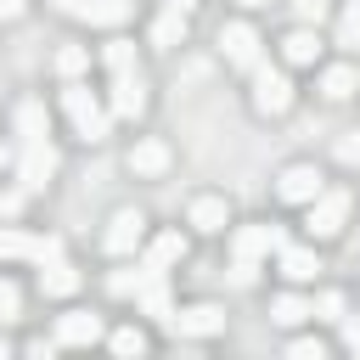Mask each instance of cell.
I'll return each mask as SVG.
<instances>
[{"instance_id": "29", "label": "cell", "mask_w": 360, "mask_h": 360, "mask_svg": "<svg viewBox=\"0 0 360 360\" xmlns=\"http://www.w3.org/2000/svg\"><path fill=\"white\" fill-rule=\"evenodd\" d=\"M292 11H298V22H309V28H321V22L332 17V0H292Z\"/></svg>"}, {"instance_id": "10", "label": "cell", "mask_w": 360, "mask_h": 360, "mask_svg": "<svg viewBox=\"0 0 360 360\" xmlns=\"http://www.w3.org/2000/svg\"><path fill=\"white\" fill-rule=\"evenodd\" d=\"M129 174L135 180H163L169 174V163H174V152H169V141H158V135H146V141H135L129 146Z\"/></svg>"}, {"instance_id": "18", "label": "cell", "mask_w": 360, "mask_h": 360, "mask_svg": "<svg viewBox=\"0 0 360 360\" xmlns=\"http://www.w3.org/2000/svg\"><path fill=\"white\" fill-rule=\"evenodd\" d=\"M180 253H186V236H180V231H158V236L146 242V259H141V264H146V270H163V276H169V264H174Z\"/></svg>"}, {"instance_id": "17", "label": "cell", "mask_w": 360, "mask_h": 360, "mask_svg": "<svg viewBox=\"0 0 360 360\" xmlns=\"http://www.w3.org/2000/svg\"><path fill=\"white\" fill-rule=\"evenodd\" d=\"M101 338V315H90V309H68L62 321H56V343L62 349H84V343H96Z\"/></svg>"}, {"instance_id": "9", "label": "cell", "mask_w": 360, "mask_h": 360, "mask_svg": "<svg viewBox=\"0 0 360 360\" xmlns=\"http://www.w3.org/2000/svg\"><path fill=\"white\" fill-rule=\"evenodd\" d=\"M281 242H287V236H281L270 219H253V225H236V231H231V253H236V259H270Z\"/></svg>"}, {"instance_id": "3", "label": "cell", "mask_w": 360, "mask_h": 360, "mask_svg": "<svg viewBox=\"0 0 360 360\" xmlns=\"http://www.w3.org/2000/svg\"><path fill=\"white\" fill-rule=\"evenodd\" d=\"M253 90H248V107L259 112V118H281L287 107H292V79L281 73V68H270V62H259L253 73Z\"/></svg>"}, {"instance_id": "39", "label": "cell", "mask_w": 360, "mask_h": 360, "mask_svg": "<svg viewBox=\"0 0 360 360\" xmlns=\"http://www.w3.org/2000/svg\"><path fill=\"white\" fill-rule=\"evenodd\" d=\"M169 6H180V11H191V6H197V0H169Z\"/></svg>"}, {"instance_id": "2", "label": "cell", "mask_w": 360, "mask_h": 360, "mask_svg": "<svg viewBox=\"0 0 360 360\" xmlns=\"http://www.w3.org/2000/svg\"><path fill=\"white\" fill-rule=\"evenodd\" d=\"M349 214H354V197H349L343 186H326L315 202H304V231H309L315 242H332V236H343Z\"/></svg>"}, {"instance_id": "25", "label": "cell", "mask_w": 360, "mask_h": 360, "mask_svg": "<svg viewBox=\"0 0 360 360\" xmlns=\"http://www.w3.org/2000/svg\"><path fill=\"white\" fill-rule=\"evenodd\" d=\"M101 62H107V73H129L135 68V39H107L101 45Z\"/></svg>"}, {"instance_id": "23", "label": "cell", "mask_w": 360, "mask_h": 360, "mask_svg": "<svg viewBox=\"0 0 360 360\" xmlns=\"http://www.w3.org/2000/svg\"><path fill=\"white\" fill-rule=\"evenodd\" d=\"M270 321H276V326H298V321H315V304H309V298H298V292H281V298L270 304Z\"/></svg>"}, {"instance_id": "16", "label": "cell", "mask_w": 360, "mask_h": 360, "mask_svg": "<svg viewBox=\"0 0 360 360\" xmlns=\"http://www.w3.org/2000/svg\"><path fill=\"white\" fill-rule=\"evenodd\" d=\"M276 270H281L292 287H304V281L321 276V259H315V248H292V242H281V248H276Z\"/></svg>"}, {"instance_id": "36", "label": "cell", "mask_w": 360, "mask_h": 360, "mask_svg": "<svg viewBox=\"0 0 360 360\" xmlns=\"http://www.w3.org/2000/svg\"><path fill=\"white\" fill-rule=\"evenodd\" d=\"M343 349L360 354V321H349V315H343Z\"/></svg>"}, {"instance_id": "6", "label": "cell", "mask_w": 360, "mask_h": 360, "mask_svg": "<svg viewBox=\"0 0 360 360\" xmlns=\"http://www.w3.org/2000/svg\"><path fill=\"white\" fill-rule=\"evenodd\" d=\"M146 79H141V68H129V73H112V84H107V112L112 118H124V124H135L141 112H146Z\"/></svg>"}, {"instance_id": "15", "label": "cell", "mask_w": 360, "mask_h": 360, "mask_svg": "<svg viewBox=\"0 0 360 360\" xmlns=\"http://www.w3.org/2000/svg\"><path fill=\"white\" fill-rule=\"evenodd\" d=\"M281 62H287V68H315V62H321V34H315L309 22L287 28V39H281Z\"/></svg>"}, {"instance_id": "32", "label": "cell", "mask_w": 360, "mask_h": 360, "mask_svg": "<svg viewBox=\"0 0 360 360\" xmlns=\"http://www.w3.org/2000/svg\"><path fill=\"white\" fill-rule=\"evenodd\" d=\"M338 163L360 169V129H343V135H338Z\"/></svg>"}, {"instance_id": "26", "label": "cell", "mask_w": 360, "mask_h": 360, "mask_svg": "<svg viewBox=\"0 0 360 360\" xmlns=\"http://www.w3.org/2000/svg\"><path fill=\"white\" fill-rule=\"evenodd\" d=\"M338 45L343 51L360 45V0H343V11H338Z\"/></svg>"}, {"instance_id": "37", "label": "cell", "mask_w": 360, "mask_h": 360, "mask_svg": "<svg viewBox=\"0 0 360 360\" xmlns=\"http://www.w3.org/2000/svg\"><path fill=\"white\" fill-rule=\"evenodd\" d=\"M28 11V0H0V22H17Z\"/></svg>"}, {"instance_id": "40", "label": "cell", "mask_w": 360, "mask_h": 360, "mask_svg": "<svg viewBox=\"0 0 360 360\" xmlns=\"http://www.w3.org/2000/svg\"><path fill=\"white\" fill-rule=\"evenodd\" d=\"M0 163H6V146H0Z\"/></svg>"}, {"instance_id": "33", "label": "cell", "mask_w": 360, "mask_h": 360, "mask_svg": "<svg viewBox=\"0 0 360 360\" xmlns=\"http://www.w3.org/2000/svg\"><path fill=\"white\" fill-rule=\"evenodd\" d=\"M315 321H343V292H321L315 298Z\"/></svg>"}, {"instance_id": "24", "label": "cell", "mask_w": 360, "mask_h": 360, "mask_svg": "<svg viewBox=\"0 0 360 360\" xmlns=\"http://www.w3.org/2000/svg\"><path fill=\"white\" fill-rule=\"evenodd\" d=\"M39 253V236L17 231V225H0V259H34Z\"/></svg>"}, {"instance_id": "35", "label": "cell", "mask_w": 360, "mask_h": 360, "mask_svg": "<svg viewBox=\"0 0 360 360\" xmlns=\"http://www.w3.org/2000/svg\"><path fill=\"white\" fill-rule=\"evenodd\" d=\"M17 208H22V202H17V191H0V225H11V219H17Z\"/></svg>"}, {"instance_id": "19", "label": "cell", "mask_w": 360, "mask_h": 360, "mask_svg": "<svg viewBox=\"0 0 360 360\" xmlns=\"http://www.w3.org/2000/svg\"><path fill=\"white\" fill-rule=\"evenodd\" d=\"M146 39H152L158 51H174V45L186 39V11H180V6L158 11V17H152V34H146Z\"/></svg>"}, {"instance_id": "21", "label": "cell", "mask_w": 360, "mask_h": 360, "mask_svg": "<svg viewBox=\"0 0 360 360\" xmlns=\"http://www.w3.org/2000/svg\"><path fill=\"white\" fill-rule=\"evenodd\" d=\"M39 287H45V298H68V292H79V270L68 259H51L39 270Z\"/></svg>"}, {"instance_id": "30", "label": "cell", "mask_w": 360, "mask_h": 360, "mask_svg": "<svg viewBox=\"0 0 360 360\" xmlns=\"http://www.w3.org/2000/svg\"><path fill=\"white\" fill-rule=\"evenodd\" d=\"M17 309H22V292H17V281H6V276H0V326H6V321H17Z\"/></svg>"}, {"instance_id": "14", "label": "cell", "mask_w": 360, "mask_h": 360, "mask_svg": "<svg viewBox=\"0 0 360 360\" xmlns=\"http://www.w3.org/2000/svg\"><path fill=\"white\" fill-rule=\"evenodd\" d=\"M315 90H321V101H349L354 90H360V73H354V62H326L321 73H315Z\"/></svg>"}, {"instance_id": "8", "label": "cell", "mask_w": 360, "mask_h": 360, "mask_svg": "<svg viewBox=\"0 0 360 360\" xmlns=\"http://www.w3.org/2000/svg\"><path fill=\"white\" fill-rule=\"evenodd\" d=\"M51 174H56V146H51V141H22V152H17V180H22V191L51 186Z\"/></svg>"}, {"instance_id": "22", "label": "cell", "mask_w": 360, "mask_h": 360, "mask_svg": "<svg viewBox=\"0 0 360 360\" xmlns=\"http://www.w3.org/2000/svg\"><path fill=\"white\" fill-rule=\"evenodd\" d=\"M135 304H141V309H146L152 321H174V304H169V276L158 270V276H152V281L141 287V298H135Z\"/></svg>"}, {"instance_id": "31", "label": "cell", "mask_w": 360, "mask_h": 360, "mask_svg": "<svg viewBox=\"0 0 360 360\" xmlns=\"http://www.w3.org/2000/svg\"><path fill=\"white\" fill-rule=\"evenodd\" d=\"M259 281V259H236L231 253V287H253Z\"/></svg>"}, {"instance_id": "34", "label": "cell", "mask_w": 360, "mask_h": 360, "mask_svg": "<svg viewBox=\"0 0 360 360\" xmlns=\"http://www.w3.org/2000/svg\"><path fill=\"white\" fill-rule=\"evenodd\" d=\"M287 354H315V360H321V354H326V343H321V338H292V343H287Z\"/></svg>"}, {"instance_id": "5", "label": "cell", "mask_w": 360, "mask_h": 360, "mask_svg": "<svg viewBox=\"0 0 360 360\" xmlns=\"http://www.w3.org/2000/svg\"><path fill=\"white\" fill-rule=\"evenodd\" d=\"M326 191V174L315 169V163H281V174H276V202H287V208H304V202H315Z\"/></svg>"}, {"instance_id": "11", "label": "cell", "mask_w": 360, "mask_h": 360, "mask_svg": "<svg viewBox=\"0 0 360 360\" xmlns=\"http://www.w3.org/2000/svg\"><path fill=\"white\" fill-rule=\"evenodd\" d=\"M186 225H191V231H202V236H219V231H231V202H225V197H214V191H202V197H191Z\"/></svg>"}, {"instance_id": "12", "label": "cell", "mask_w": 360, "mask_h": 360, "mask_svg": "<svg viewBox=\"0 0 360 360\" xmlns=\"http://www.w3.org/2000/svg\"><path fill=\"white\" fill-rule=\"evenodd\" d=\"M62 11H73L79 22H90V28H118V22H129V0H56Z\"/></svg>"}, {"instance_id": "4", "label": "cell", "mask_w": 360, "mask_h": 360, "mask_svg": "<svg viewBox=\"0 0 360 360\" xmlns=\"http://www.w3.org/2000/svg\"><path fill=\"white\" fill-rule=\"evenodd\" d=\"M219 56H225V68L253 73V68L264 62V39H259V28H253V22H225V28H219Z\"/></svg>"}, {"instance_id": "20", "label": "cell", "mask_w": 360, "mask_h": 360, "mask_svg": "<svg viewBox=\"0 0 360 360\" xmlns=\"http://www.w3.org/2000/svg\"><path fill=\"white\" fill-rule=\"evenodd\" d=\"M45 129H51V112H45V101H17V146L22 141H45Z\"/></svg>"}, {"instance_id": "1", "label": "cell", "mask_w": 360, "mask_h": 360, "mask_svg": "<svg viewBox=\"0 0 360 360\" xmlns=\"http://www.w3.org/2000/svg\"><path fill=\"white\" fill-rule=\"evenodd\" d=\"M62 112H68V124H73V135H79L84 146H101V141L112 135V112H107V101H101L90 84H79V79H68V90H62Z\"/></svg>"}, {"instance_id": "38", "label": "cell", "mask_w": 360, "mask_h": 360, "mask_svg": "<svg viewBox=\"0 0 360 360\" xmlns=\"http://www.w3.org/2000/svg\"><path fill=\"white\" fill-rule=\"evenodd\" d=\"M236 6H248V11H259V6H270V0H236Z\"/></svg>"}, {"instance_id": "13", "label": "cell", "mask_w": 360, "mask_h": 360, "mask_svg": "<svg viewBox=\"0 0 360 360\" xmlns=\"http://www.w3.org/2000/svg\"><path fill=\"white\" fill-rule=\"evenodd\" d=\"M169 326L180 338H214V332H225V309L219 304H191V309H174Z\"/></svg>"}, {"instance_id": "7", "label": "cell", "mask_w": 360, "mask_h": 360, "mask_svg": "<svg viewBox=\"0 0 360 360\" xmlns=\"http://www.w3.org/2000/svg\"><path fill=\"white\" fill-rule=\"evenodd\" d=\"M141 242H146V214H141V208H112V219H107V231H101V248H107L112 259H129Z\"/></svg>"}, {"instance_id": "27", "label": "cell", "mask_w": 360, "mask_h": 360, "mask_svg": "<svg viewBox=\"0 0 360 360\" xmlns=\"http://www.w3.org/2000/svg\"><path fill=\"white\" fill-rule=\"evenodd\" d=\"M84 68H90V45H62V51H56V73H62V79H79Z\"/></svg>"}, {"instance_id": "28", "label": "cell", "mask_w": 360, "mask_h": 360, "mask_svg": "<svg viewBox=\"0 0 360 360\" xmlns=\"http://www.w3.org/2000/svg\"><path fill=\"white\" fill-rule=\"evenodd\" d=\"M107 349H118V354H146V349H152V338H146L141 326H124V332H112V338H107Z\"/></svg>"}]
</instances>
